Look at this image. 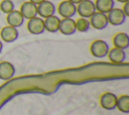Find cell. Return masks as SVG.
I'll use <instances>...</instances> for the list:
<instances>
[{
    "label": "cell",
    "instance_id": "obj_1",
    "mask_svg": "<svg viewBox=\"0 0 129 115\" xmlns=\"http://www.w3.org/2000/svg\"><path fill=\"white\" fill-rule=\"evenodd\" d=\"M77 12L81 17L90 18L96 12L95 3L92 0H82L80 3H78Z\"/></svg>",
    "mask_w": 129,
    "mask_h": 115
},
{
    "label": "cell",
    "instance_id": "obj_2",
    "mask_svg": "<svg viewBox=\"0 0 129 115\" xmlns=\"http://www.w3.org/2000/svg\"><path fill=\"white\" fill-rule=\"evenodd\" d=\"M90 51L95 58H104L109 51V45L106 41L102 39H97L92 42L90 46Z\"/></svg>",
    "mask_w": 129,
    "mask_h": 115
},
{
    "label": "cell",
    "instance_id": "obj_3",
    "mask_svg": "<svg viewBox=\"0 0 129 115\" xmlns=\"http://www.w3.org/2000/svg\"><path fill=\"white\" fill-rule=\"evenodd\" d=\"M57 12L62 18H72L77 13V6L69 0H64L58 4Z\"/></svg>",
    "mask_w": 129,
    "mask_h": 115
},
{
    "label": "cell",
    "instance_id": "obj_4",
    "mask_svg": "<svg viewBox=\"0 0 129 115\" xmlns=\"http://www.w3.org/2000/svg\"><path fill=\"white\" fill-rule=\"evenodd\" d=\"M90 21V24L92 27H94L95 29H98V30H101V29H104L107 27L108 25V18H107V14L105 13H102V12H99V11H96L89 19Z\"/></svg>",
    "mask_w": 129,
    "mask_h": 115
},
{
    "label": "cell",
    "instance_id": "obj_5",
    "mask_svg": "<svg viewBox=\"0 0 129 115\" xmlns=\"http://www.w3.org/2000/svg\"><path fill=\"white\" fill-rule=\"evenodd\" d=\"M107 18L108 22L112 25H121L124 23L126 19V15L124 14L123 10L120 8H112L108 13H107Z\"/></svg>",
    "mask_w": 129,
    "mask_h": 115
},
{
    "label": "cell",
    "instance_id": "obj_6",
    "mask_svg": "<svg viewBox=\"0 0 129 115\" xmlns=\"http://www.w3.org/2000/svg\"><path fill=\"white\" fill-rule=\"evenodd\" d=\"M27 29L31 34H41L45 29H44V23L43 19L41 17H33L31 19H28L27 22Z\"/></svg>",
    "mask_w": 129,
    "mask_h": 115
},
{
    "label": "cell",
    "instance_id": "obj_7",
    "mask_svg": "<svg viewBox=\"0 0 129 115\" xmlns=\"http://www.w3.org/2000/svg\"><path fill=\"white\" fill-rule=\"evenodd\" d=\"M55 13V6L52 2L48 0H44L37 5V14L41 18H46L48 16L54 15Z\"/></svg>",
    "mask_w": 129,
    "mask_h": 115
},
{
    "label": "cell",
    "instance_id": "obj_8",
    "mask_svg": "<svg viewBox=\"0 0 129 115\" xmlns=\"http://www.w3.org/2000/svg\"><path fill=\"white\" fill-rule=\"evenodd\" d=\"M76 21L73 18H62L59 21L58 31L64 35H71L76 32Z\"/></svg>",
    "mask_w": 129,
    "mask_h": 115
},
{
    "label": "cell",
    "instance_id": "obj_9",
    "mask_svg": "<svg viewBox=\"0 0 129 115\" xmlns=\"http://www.w3.org/2000/svg\"><path fill=\"white\" fill-rule=\"evenodd\" d=\"M19 11L24 19H31L37 15V5L30 1H26L22 3Z\"/></svg>",
    "mask_w": 129,
    "mask_h": 115
},
{
    "label": "cell",
    "instance_id": "obj_10",
    "mask_svg": "<svg viewBox=\"0 0 129 115\" xmlns=\"http://www.w3.org/2000/svg\"><path fill=\"white\" fill-rule=\"evenodd\" d=\"M100 104L106 110H113V109L116 108L117 97L113 93L106 92V93H104L101 96V98H100Z\"/></svg>",
    "mask_w": 129,
    "mask_h": 115
},
{
    "label": "cell",
    "instance_id": "obj_11",
    "mask_svg": "<svg viewBox=\"0 0 129 115\" xmlns=\"http://www.w3.org/2000/svg\"><path fill=\"white\" fill-rule=\"evenodd\" d=\"M0 36H1L2 40L5 42H13L18 37L17 28L12 27L10 25L4 26L0 31Z\"/></svg>",
    "mask_w": 129,
    "mask_h": 115
},
{
    "label": "cell",
    "instance_id": "obj_12",
    "mask_svg": "<svg viewBox=\"0 0 129 115\" xmlns=\"http://www.w3.org/2000/svg\"><path fill=\"white\" fill-rule=\"evenodd\" d=\"M15 74V68L14 66L9 62H1L0 63V79L7 81L11 79Z\"/></svg>",
    "mask_w": 129,
    "mask_h": 115
},
{
    "label": "cell",
    "instance_id": "obj_13",
    "mask_svg": "<svg viewBox=\"0 0 129 115\" xmlns=\"http://www.w3.org/2000/svg\"><path fill=\"white\" fill-rule=\"evenodd\" d=\"M6 21H7L8 25L17 28V27H19V26H21V25L23 24L24 18H23V16L21 15V13H20L19 10H15V9H14L13 11H11L10 13L7 14V16H6Z\"/></svg>",
    "mask_w": 129,
    "mask_h": 115
},
{
    "label": "cell",
    "instance_id": "obj_14",
    "mask_svg": "<svg viewBox=\"0 0 129 115\" xmlns=\"http://www.w3.org/2000/svg\"><path fill=\"white\" fill-rule=\"evenodd\" d=\"M107 54L110 62L113 64H122L126 59V53L124 49L118 47H113L112 49H109Z\"/></svg>",
    "mask_w": 129,
    "mask_h": 115
},
{
    "label": "cell",
    "instance_id": "obj_15",
    "mask_svg": "<svg viewBox=\"0 0 129 115\" xmlns=\"http://www.w3.org/2000/svg\"><path fill=\"white\" fill-rule=\"evenodd\" d=\"M114 47H118L121 49H126L129 46V36L125 32H119L115 34L113 37Z\"/></svg>",
    "mask_w": 129,
    "mask_h": 115
},
{
    "label": "cell",
    "instance_id": "obj_16",
    "mask_svg": "<svg viewBox=\"0 0 129 115\" xmlns=\"http://www.w3.org/2000/svg\"><path fill=\"white\" fill-rule=\"evenodd\" d=\"M59 21H60V19L56 15H51V16H48V17L44 18V20H43L44 29L47 30L48 32H56V31H58Z\"/></svg>",
    "mask_w": 129,
    "mask_h": 115
},
{
    "label": "cell",
    "instance_id": "obj_17",
    "mask_svg": "<svg viewBox=\"0 0 129 115\" xmlns=\"http://www.w3.org/2000/svg\"><path fill=\"white\" fill-rule=\"evenodd\" d=\"M94 3H95L96 11H99L105 14H107L112 8H114V5H115L114 0H96Z\"/></svg>",
    "mask_w": 129,
    "mask_h": 115
},
{
    "label": "cell",
    "instance_id": "obj_18",
    "mask_svg": "<svg viewBox=\"0 0 129 115\" xmlns=\"http://www.w3.org/2000/svg\"><path fill=\"white\" fill-rule=\"evenodd\" d=\"M116 107L119 109V111L123 113H128L129 112V96L122 95L121 97L117 98Z\"/></svg>",
    "mask_w": 129,
    "mask_h": 115
},
{
    "label": "cell",
    "instance_id": "obj_19",
    "mask_svg": "<svg viewBox=\"0 0 129 115\" xmlns=\"http://www.w3.org/2000/svg\"><path fill=\"white\" fill-rule=\"evenodd\" d=\"M90 27H91V24L88 18L81 17L76 21V29L80 32H86L90 29Z\"/></svg>",
    "mask_w": 129,
    "mask_h": 115
},
{
    "label": "cell",
    "instance_id": "obj_20",
    "mask_svg": "<svg viewBox=\"0 0 129 115\" xmlns=\"http://www.w3.org/2000/svg\"><path fill=\"white\" fill-rule=\"evenodd\" d=\"M14 10V3L11 0H2L0 2V11L3 13H10L11 11Z\"/></svg>",
    "mask_w": 129,
    "mask_h": 115
},
{
    "label": "cell",
    "instance_id": "obj_21",
    "mask_svg": "<svg viewBox=\"0 0 129 115\" xmlns=\"http://www.w3.org/2000/svg\"><path fill=\"white\" fill-rule=\"evenodd\" d=\"M122 10H123L124 14L126 15V17L129 16V2H125V3H124V6H123Z\"/></svg>",
    "mask_w": 129,
    "mask_h": 115
},
{
    "label": "cell",
    "instance_id": "obj_22",
    "mask_svg": "<svg viewBox=\"0 0 129 115\" xmlns=\"http://www.w3.org/2000/svg\"><path fill=\"white\" fill-rule=\"evenodd\" d=\"M30 2H32V3H34L35 5H38L39 3H41L42 1H44V0H29Z\"/></svg>",
    "mask_w": 129,
    "mask_h": 115
},
{
    "label": "cell",
    "instance_id": "obj_23",
    "mask_svg": "<svg viewBox=\"0 0 129 115\" xmlns=\"http://www.w3.org/2000/svg\"><path fill=\"white\" fill-rule=\"evenodd\" d=\"M69 1H71V2L74 3V4H78V3H80L82 0H69Z\"/></svg>",
    "mask_w": 129,
    "mask_h": 115
},
{
    "label": "cell",
    "instance_id": "obj_24",
    "mask_svg": "<svg viewBox=\"0 0 129 115\" xmlns=\"http://www.w3.org/2000/svg\"><path fill=\"white\" fill-rule=\"evenodd\" d=\"M118 2H120V3H125V2H128L129 0H117Z\"/></svg>",
    "mask_w": 129,
    "mask_h": 115
},
{
    "label": "cell",
    "instance_id": "obj_25",
    "mask_svg": "<svg viewBox=\"0 0 129 115\" xmlns=\"http://www.w3.org/2000/svg\"><path fill=\"white\" fill-rule=\"evenodd\" d=\"M2 47H3V44H2V42H1V40H0V52H1V50H2Z\"/></svg>",
    "mask_w": 129,
    "mask_h": 115
}]
</instances>
